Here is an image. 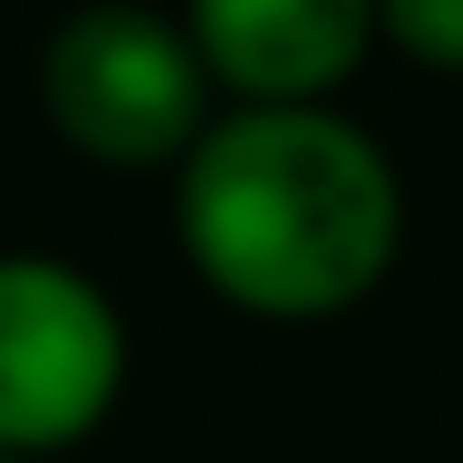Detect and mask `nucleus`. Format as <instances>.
<instances>
[{"mask_svg":"<svg viewBox=\"0 0 463 463\" xmlns=\"http://www.w3.org/2000/svg\"><path fill=\"white\" fill-rule=\"evenodd\" d=\"M172 232L241 317L317 326L361 309L403 249V181L361 120L326 103H241L181 155Z\"/></svg>","mask_w":463,"mask_h":463,"instance_id":"nucleus-1","label":"nucleus"},{"mask_svg":"<svg viewBox=\"0 0 463 463\" xmlns=\"http://www.w3.org/2000/svg\"><path fill=\"white\" fill-rule=\"evenodd\" d=\"M34 95H43V120L61 129V146H78L103 172H164L215 120L206 112L215 78H206L189 26L146 0L69 9L34 61Z\"/></svg>","mask_w":463,"mask_h":463,"instance_id":"nucleus-2","label":"nucleus"},{"mask_svg":"<svg viewBox=\"0 0 463 463\" xmlns=\"http://www.w3.org/2000/svg\"><path fill=\"white\" fill-rule=\"evenodd\" d=\"M129 378L112 292L69 258H0V455H61L103 430Z\"/></svg>","mask_w":463,"mask_h":463,"instance_id":"nucleus-3","label":"nucleus"},{"mask_svg":"<svg viewBox=\"0 0 463 463\" xmlns=\"http://www.w3.org/2000/svg\"><path fill=\"white\" fill-rule=\"evenodd\" d=\"M206 78L241 103H326L378 43V0H181Z\"/></svg>","mask_w":463,"mask_h":463,"instance_id":"nucleus-4","label":"nucleus"},{"mask_svg":"<svg viewBox=\"0 0 463 463\" xmlns=\"http://www.w3.org/2000/svg\"><path fill=\"white\" fill-rule=\"evenodd\" d=\"M378 34L403 61L463 78V0H378Z\"/></svg>","mask_w":463,"mask_h":463,"instance_id":"nucleus-5","label":"nucleus"}]
</instances>
